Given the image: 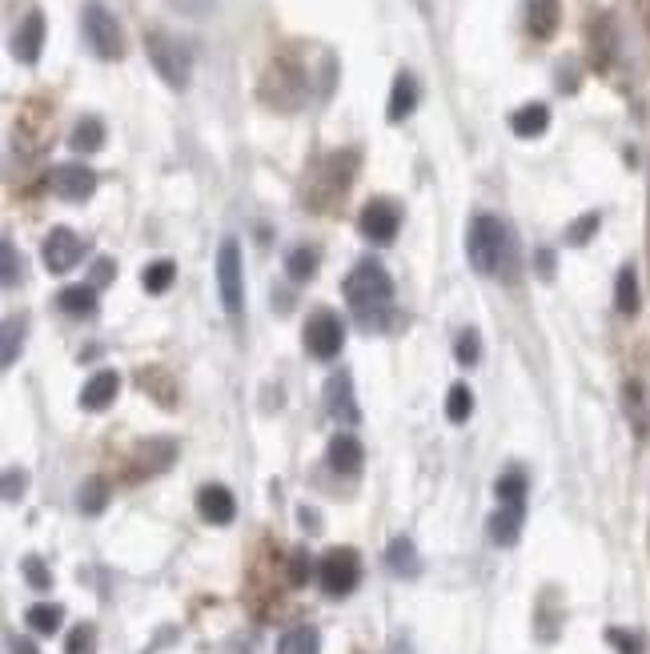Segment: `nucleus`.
I'll return each mask as SVG.
<instances>
[{"label":"nucleus","instance_id":"f257e3e1","mask_svg":"<svg viewBox=\"0 0 650 654\" xmlns=\"http://www.w3.org/2000/svg\"><path fill=\"white\" fill-rule=\"evenodd\" d=\"M466 257H470V265H474L478 273H486V277L502 273L506 281H514V273H518V245H514V233H510V225H506L502 217H494V213H478V217L470 221Z\"/></svg>","mask_w":650,"mask_h":654},{"label":"nucleus","instance_id":"f03ea898","mask_svg":"<svg viewBox=\"0 0 650 654\" xmlns=\"http://www.w3.org/2000/svg\"><path fill=\"white\" fill-rule=\"evenodd\" d=\"M346 301H350V309H354L366 325L378 321L382 313H390V305H394V281H390L386 265L374 261V257L358 261V265L350 269V277H346Z\"/></svg>","mask_w":650,"mask_h":654},{"label":"nucleus","instance_id":"7ed1b4c3","mask_svg":"<svg viewBox=\"0 0 650 654\" xmlns=\"http://www.w3.org/2000/svg\"><path fill=\"white\" fill-rule=\"evenodd\" d=\"M317 582L330 598H346L358 590L362 582V554L354 546H334L325 550L321 562H317Z\"/></svg>","mask_w":650,"mask_h":654},{"label":"nucleus","instance_id":"20e7f679","mask_svg":"<svg viewBox=\"0 0 650 654\" xmlns=\"http://www.w3.org/2000/svg\"><path fill=\"white\" fill-rule=\"evenodd\" d=\"M145 53L153 61V69L161 73V81L169 89H185L189 85V73H193V57L185 49V41L169 37V33H149L145 37Z\"/></svg>","mask_w":650,"mask_h":654},{"label":"nucleus","instance_id":"39448f33","mask_svg":"<svg viewBox=\"0 0 650 654\" xmlns=\"http://www.w3.org/2000/svg\"><path fill=\"white\" fill-rule=\"evenodd\" d=\"M81 29H85L89 49H93L101 61H121V57H125L121 25H117V17L101 5V0H89V5H85V13H81Z\"/></svg>","mask_w":650,"mask_h":654},{"label":"nucleus","instance_id":"423d86ee","mask_svg":"<svg viewBox=\"0 0 650 654\" xmlns=\"http://www.w3.org/2000/svg\"><path fill=\"white\" fill-rule=\"evenodd\" d=\"M305 350L317 358V362H330V358H338L342 354V346H346V325H342V317L334 313V309H317L309 321H305Z\"/></svg>","mask_w":650,"mask_h":654},{"label":"nucleus","instance_id":"0eeeda50","mask_svg":"<svg viewBox=\"0 0 650 654\" xmlns=\"http://www.w3.org/2000/svg\"><path fill=\"white\" fill-rule=\"evenodd\" d=\"M217 293H221L225 313H241V305H245V269H241L237 241H221V249H217Z\"/></svg>","mask_w":650,"mask_h":654},{"label":"nucleus","instance_id":"6e6552de","mask_svg":"<svg viewBox=\"0 0 650 654\" xmlns=\"http://www.w3.org/2000/svg\"><path fill=\"white\" fill-rule=\"evenodd\" d=\"M358 229H362L366 241L390 245V241L398 237V229H402V209H398V201H390V197L366 201V205H362V217H358Z\"/></svg>","mask_w":650,"mask_h":654},{"label":"nucleus","instance_id":"1a4fd4ad","mask_svg":"<svg viewBox=\"0 0 650 654\" xmlns=\"http://www.w3.org/2000/svg\"><path fill=\"white\" fill-rule=\"evenodd\" d=\"M41 257H45V265H49L53 273H69V269H77V261L85 257V241H81L73 229L57 225V229L45 237Z\"/></svg>","mask_w":650,"mask_h":654},{"label":"nucleus","instance_id":"9d476101","mask_svg":"<svg viewBox=\"0 0 650 654\" xmlns=\"http://www.w3.org/2000/svg\"><path fill=\"white\" fill-rule=\"evenodd\" d=\"M49 189L61 201H89L97 193V173L89 165H57L49 173Z\"/></svg>","mask_w":650,"mask_h":654},{"label":"nucleus","instance_id":"9b49d317","mask_svg":"<svg viewBox=\"0 0 650 654\" xmlns=\"http://www.w3.org/2000/svg\"><path fill=\"white\" fill-rule=\"evenodd\" d=\"M325 410H330V418H338V422H346V426H354V422L362 418L358 394H354V378H350L346 370L325 382Z\"/></svg>","mask_w":650,"mask_h":654},{"label":"nucleus","instance_id":"f8f14e48","mask_svg":"<svg viewBox=\"0 0 650 654\" xmlns=\"http://www.w3.org/2000/svg\"><path fill=\"white\" fill-rule=\"evenodd\" d=\"M41 49H45V17L33 9V13L17 25V33H13V57H17L21 65H37V61H41Z\"/></svg>","mask_w":650,"mask_h":654},{"label":"nucleus","instance_id":"ddd939ff","mask_svg":"<svg viewBox=\"0 0 650 654\" xmlns=\"http://www.w3.org/2000/svg\"><path fill=\"white\" fill-rule=\"evenodd\" d=\"M197 514L205 518V522H213V526H229L233 522V514H237V502H233V494L225 490V486H201V494H197Z\"/></svg>","mask_w":650,"mask_h":654},{"label":"nucleus","instance_id":"4468645a","mask_svg":"<svg viewBox=\"0 0 650 654\" xmlns=\"http://www.w3.org/2000/svg\"><path fill=\"white\" fill-rule=\"evenodd\" d=\"M325 458H330V466L338 474H350L354 478L362 470V462H366V450H362V442L354 434H338V438H330V450H325Z\"/></svg>","mask_w":650,"mask_h":654},{"label":"nucleus","instance_id":"2eb2a0df","mask_svg":"<svg viewBox=\"0 0 650 654\" xmlns=\"http://www.w3.org/2000/svg\"><path fill=\"white\" fill-rule=\"evenodd\" d=\"M57 309L73 321H93L97 317V289L93 285H69L57 293Z\"/></svg>","mask_w":650,"mask_h":654},{"label":"nucleus","instance_id":"dca6fc26","mask_svg":"<svg viewBox=\"0 0 650 654\" xmlns=\"http://www.w3.org/2000/svg\"><path fill=\"white\" fill-rule=\"evenodd\" d=\"M522 518H526V506H498L494 514H490V542L494 546H514L518 542V534H522Z\"/></svg>","mask_w":650,"mask_h":654},{"label":"nucleus","instance_id":"f3484780","mask_svg":"<svg viewBox=\"0 0 650 654\" xmlns=\"http://www.w3.org/2000/svg\"><path fill=\"white\" fill-rule=\"evenodd\" d=\"M117 390H121V374L117 370H97L81 390V406L85 410H105L117 398Z\"/></svg>","mask_w":650,"mask_h":654},{"label":"nucleus","instance_id":"a211bd4d","mask_svg":"<svg viewBox=\"0 0 650 654\" xmlns=\"http://www.w3.org/2000/svg\"><path fill=\"white\" fill-rule=\"evenodd\" d=\"M414 109H418V77L414 73H398L394 77V89H390V113L386 117L394 125H402Z\"/></svg>","mask_w":650,"mask_h":654},{"label":"nucleus","instance_id":"6ab92c4d","mask_svg":"<svg viewBox=\"0 0 650 654\" xmlns=\"http://www.w3.org/2000/svg\"><path fill=\"white\" fill-rule=\"evenodd\" d=\"M510 129H514V137H522V141H534V137H542V133L550 129V109H546L542 101H534V105H522V109L510 117Z\"/></svg>","mask_w":650,"mask_h":654},{"label":"nucleus","instance_id":"aec40b11","mask_svg":"<svg viewBox=\"0 0 650 654\" xmlns=\"http://www.w3.org/2000/svg\"><path fill=\"white\" fill-rule=\"evenodd\" d=\"M386 562H390V570H394L398 578H418V574H422V558H418V546H414L406 534H398V538L386 546Z\"/></svg>","mask_w":650,"mask_h":654},{"label":"nucleus","instance_id":"412c9836","mask_svg":"<svg viewBox=\"0 0 650 654\" xmlns=\"http://www.w3.org/2000/svg\"><path fill=\"white\" fill-rule=\"evenodd\" d=\"M69 145H73L77 153H97V149H105V121H101V117H81V121L73 125V133H69Z\"/></svg>","mask_w":650,"mask_h":654},{"label":"nucleus","instance_id":"4be33fe9","mask_svg":"<svg viewBox=\"0 0 650 654\" xmlns=\"http://www.w3.org/2000/svg\"><path fill=\"white\" fill-rule=\"evenodd\" d=\"M277 654H321V634L313 626H293L277 638Z\"/></svg>","mask_w":650,"mask_h":654},{"label":"nucleus","instance_id":"5701e85b","mask_svg":"<svg viewBox=\"0 0 650 654\" xmlns=\"http://www.w3.org/2000/svg\"><path fill=\"white\" fill-rule=\"evenodd\" d=\"M614 305H618V313H626V317L638 313V273H634L630 265L618 269V281H614Z\"/></svg>","mask_w":650,"mask_h":654},{"label":"nucleus","instance_id":"b1692460","mask_svg":"<svg viewBox=\"0 0 650 654\" xmlns=\"http://www.w3.org/2000/svg\"><path fill=\"white\" fill-rule=\"evenodd\" d=\"M526 474L522 470H506L498 482H494V494H498V506H526Z\"/></svg>","mask_w":650,"mask_h":654},{"label":"nucleus","instance_id":"393cba45","mask_svg":"<svg viewBox=\"0 0 650 654\" xmlns=\"http://www.w3.org/2000/svg\"><path fill=\"white\" fill-rule=\"evenodd\" d=\"M558 29V0H530V33L538 41L554 37Z\"/></svg>","mask_w":650,"mask_h":654},{"label":"nucleus","instance_id":"a878e982","mask_svg":"<svg viewBox=\"0 0 650 654\" xmlns=\"http://www.w3.org/2000/svg\"><path fill=\"white\" fill-rule=\"evenodd\" d=\"M25 622H29V630H37V634H53V630H61V622H65V606H57V602H37V606H29Z\"/></svg>","mask_w":650,"mask_h":654},{"label":"nucleus","instance_id":"bb28decb","mask_svg":"<svg viewBox=\"0 0 650 654\" xmlns=\"http://www.w3.org/2000/svg\"><path fill=\"white\" fill-rule=\"evenodd\" d=\"M77 506H81V514H101L109 506V482L105 478H89L77 490Z\"/></svg>","mask_w":650,"mask_h":654},{"label":"nucleus","instance_id":"cd10ccee","mask_svg":"<svg viewBox=\"0 0 650 654\" xmlns=\"http://www.w3.org/2000/svg\"><path fill=\"white\" fill-rule=\"evenodd\" d=\"M285 273H289L293 281H309V277L317 273V253H313L309 245L289 249V257H285Z\"/></svg>","mask_w":650,"mask_h":654},{"label":"nucleus","instance_id":"c85d7f7f","mask_svg":"<svg viewBox=\"0 0 650 654\" xmlns=\"http://www.w3.org/2000/svg\"><path fill=\"white\" fill-rule=\"evenodd\" d=\"M173 277H177V265H173L169 257H161V261L145 265V273H141V285H145L149 293H165V289L173 285Z\"/></svg>","mask_w":650,"mask_h":654},{"label":"nucleus","instance_id":"c756f323","mask_svg":"<svg viewBox=\"0 0 650 654\" xmlns=\"http://www.w3.org/2000/svg\"><path fill=\"white\" fill-rule=\"evenodd\" d=\"M470 414H474V394H470V386H462V382L450 386V394H446V418L462 426Z\"/></svg>","mask_w":650,"mask_h":654},{"label":"nucleus","instance_id":"7c9ffc66","mask_svg":"<svg viewBox=\"0 0 650 654\" xmlns=\"http://www.w3.org/2000/svg\"><path fill=\"white\" fill-rule=\"evenodd\" d=\"M606 642L618 650V654H646V638L638 630H626V626H610L606 630Z\"/></svg>","mask_w":650,"mask_h":654},{"label":"nucleus","instance_id":"2f4dec72","mask_svg":"<svg viewBox=\"0 0 650 654\" xmlns=\"http://www.w3.org/2000/svg\"><path fill=\"white\" fill-rule=\"evenodd\" d=\"M97 650V626L93 622H81L69 630V642H65V654H93Z\"/></svg>","mask_w":650,"mask_h":654},{"label":"nucleus","instance_id":"473e14b6","mask_svg":"<svg viewBox=\"0 0 650 654\" xmlns=\"http://www.w3.org/2000/svg\"><path fill=\"white\" fill-rule=\"evenodd\" d=\"M21 338H25V321H21V317H9V321H5V354H0V362H5V370L17 362Z\"/></svg>","mask_w":650,"mask_h":654},{"label":"nucleus","instance_id":"72a5a7b5","mask_svg":"<svg viewBox=\"0 0 650 654\" xmlns=\"http://www.w3.org/2000/svg\"><path fill=\"white\" fill-rule=\"evenodd\" d=\"M0 257H5V285L13 289L21 277H25V261H21V253H17V245L5 237V241H0Z\"/></svg>","mask_w":650,"mask_h":654},{"label":"nucleus","instance_id":"f704fd0d","mask_svg":"<svg viewBox=\"0 0 650 654\" xmlns=\"http://www.w3.org/2000/svg\"><path fill=\"white\" fill-rule=\"evenodd\" d=\"M454 358H458L462 366H474V362L482 358V342H478V330H462V334H458Z\"/></svg>","mask_w":650,"mask_h":654},{"label":"nucleus","instance_id":"c9c22d12","mask_svg":"<svg viewBox=\"0 0 650 654\" xmlns=\"http://www.w3.org/2000/svg\"><path fill=\"white\" fill-rule=\"evenodd\" d=\"M21 570H25V578H29L33 590H49V586H53V574L45 570V562H41L37 554H25V558H21Z\"/></svg>","mask_w":650,"mask_h":654},{"label":"nucleus","instance_id":"e433bc0d","mask_svg":"<svg viewBox=\"0 0 650 654\" xmlns=\"http://www.w3.org/2000/svg\"><path fill=\"white\" fill-rule=\"evenodd\" d=\"M598 225H602V217H598V213H586V217H578V221L566 229V241H570V245H586L590 233H594Z\"/></svg>","mask_w":650,"mask_h":654},{"label":"nucleus","instance_id":"4c0bfd02","mask_svg":"<svg viewBox=\"0 0 650 654\" xmlns=\"http://www.w3.org/2000/svg\"><path fill=\"white\" fill-rule=\"evenodd\" d=\"M25 486H29V478H25V470H17V466H9V470H5V502H21V494H25Z\"/></svg>","mask_w":650,"mask_h":654},{"label":"nucleus","instance_id":"58836bf2","mask_svg":"<svg viewBox=\"0 0 650 654\" xmlns=\"http://www.w3.org/2000/svg\"><path fill=\"white\" fill-rule=\"evenodd\" d=\"M626 402H630L626 410L634 414V430H638V434H646V418H642V390H638L634 382L626 386Z\"/></svg>","mask_w":650,"mask_h":654},{"label":"nucleus","instance_id":"ea45409f","mask_svg":"<svg viewBox=\"0 0 650 654\" xmlns=\"http://www.w3.org/2000/svg\"><path fill=\"white\" fill-rule=\"evenodd\" d=\"M113 273H117V261H113V257H97V265H93V281H97V285H109Z\"/></svg>","mask_w":650,"mask_h":654},{"label":"nucleus","instance_id":"a19ab883","mask_svg":"<svg viewBox=\"0 0 650 654\" xmlns=\"http://www.w3.org/2000/svg\"><path fill=\"white\" fill-rule=\"evenodd\" d=\"M9 654H37V642H33V638L13 634V638H9Z\"/></svg>","mask_w":650,"mask_h":654},{"label":"nucleus","instance_id":"79ce46f5","mask_svg":"<svg viewBox=\"0 0 650 654\" xmlns=\"http://www.w3.org/2000/svg\"><path fill=\"white\" fill-rule=\"evenodd\" d=\"M538 269H542V277H554V253L550 249H538Z\"/></svg>","mask_w":650,"mask_h":654},{"label":"nucleus","instance_id":"37998d69","mask_svg":"<svg viewBox=\"0 0 650 654\" xmlns=\"http://www.w3.org/2000/svg\"><path fill=\"white\" fill-rule=\"evenodd\" d=\"M390 654H410V646H406V638H394V646H390Z\"/></svg>","mask_w":650,"mask_h":654}]
</instances>
